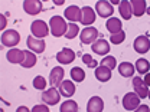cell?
Segmentation results:
<instances>
[{
  "mask_svg": "<svg viewBox=\"0 0 150 112\" xmlns=\"http://www.w3.org/2000/svg\"><path fill=\"white\" fill-rule=\"evenodd\" d=\"M42 3L39 0H25L23 1V10L28 13V15H39L42 12Z\"/></svg>",
  "mask_w": 150,
  "mask_h": 112,
  "instance_id": "15",
  "label": "cell"
},
{
  "mask_svg": "<svg viewBox=\"0 0 150 112\" xmlns=\"http://www.w3.org/2000/svg\"><path fill=\"white\" fill-rule=\"evenodd\" d=\"M95 18H97V12L95 9L90 7V6H84L82 7V24H85V27H90L95 22Z\"/></svg>",
  "mask_w": 150,
  "mask_h": 112,
  "instance_id": "17",
  "label": "cell"
},
{
  "mask_svg": "<svg viewBox=\"0 0 150 112\" xmlns=\"http://www.w3.org/2000/svg\"><path fill=\"white\" fill-rule=\"evenodd\" d=\"M98 29H95L93 26H90V27H85L82 32H81V35H79V39H81V42L82 43H87V45H93L95 40H98Z\"/></svg>",
  "mask_w": 150,
  "mask_h": 112,
  "instance_id": "10",
  "label": "cell"
},
{
  "mask_svg": "<svg viewBox=\"0 0 150 112\" xmlns=\"http://www.w3.org/2000/svg\"><path fill=\"white\" fill-rule=\"evenodd\" d=\"M110 3H111V4H118V6H120L121 1H118V0H112V1H110Z\"/></svg>",
  "mask_w": 150,
  "mask_h": 112,
  "instance_id": "40",
  "label": "cell"
},
{
  "mask_svg": "<svg viewBox=\"0 0 150 112\" xmlns=\"http://www.w3.org/2000/svg\"><path fill=\"white\" fill-rule=\"evenodd\" d=\"M49 29H51L52 36H65L67 30H68V22H65V19L62 16H52L49 20Z\"/></svg>",
  "mask_w": 150,
  "mask_h": 112,
  "instance_id": "1",
  "label": "cell"
},
{
  "mask_svg": "<svg viewBox=\"0 0 150 112\" xmlns=\"http://www.w3.org/2000/svg\"><path fill=\"white\" fill-rule=\"evenodd\" d=\"M42 101L46 105H56L61 101V93L58 91V88L51 86L48 91H43L42 92Z\"/></svg>",
  "mask_w": 150,
  "mask_h": 112,
  "instance_id": "8",
  "label": "cell"
},
{
  "mask_svg": "<svg viewBox=\"0 0 150 112\" xmlns=\"http://www.w3.org/2000/svg\"><path fill=\"white\" fill-rule=\"evenodd\" d=\"M118 74L123 78H134V72H136V66L130 63V62H121L118 65Z\"/></svg>",
  "mask_w": 150,
  "mask_h": 112,
  "instance_id": "22",
  "label": "cell"
},
{
  "mask_svg": "<svg viewBox=\"0 0 150 112\" xmlns=\"http://www.w3.org/2000/svg\"><path fill=\"white\" fill-rule=\"evenodd\" d=\"M104 101L100 96H91L87 104V112H103Z\"/></svg>",
  "mask_w": 150,
  "mask_h": 112,
  "instance_id": "19",
  "label": "cell"
},
{
  "mask_svg": "<svg viewBox=\"0 0 150 112\" xmlns=\"http://www.w3.org/2000/svg\"><path fill=\"white\" fill-rule=\"evenodd\" d=\"M20 42V33L15 29H6L3 33H1V45L6 46V48H16Z\"/></svg>",
  "mask_w": 150,
  "mask_h": 112,
  "instance_id": "2",
  "label": "cell"
},
{
  "mask_svg": "<svg viewBox=\"0 0 150 112\" xmlns=\"http://www.w3.org/2000/svg\"><path fill=\"white\" fill-rule=\"evenodd\" d=\"M58 91H59V93L64 96V98H71L72 95L75 93V83L74 80H62L61 82V85L58 86Z\"/></svg>",
  "mask_w": 150,
  "mask_h": 112,
  "instance_id": "16",
  "label": "cell"
},
{
  "mask_svg": "<svg viewBox=\"0 0 150 112\" xmlns=\"http://www.w3.org/2000/svg\"><path fill=\"white\" fill-rule=\"evenodd\" d=\"M16 112H32V109H29L28 106H25V105H22V106H19Z\"/></svg>",
  "mask_w": 150,
  "mask_h": 112,
  "instance_id": "37",
  "label": "cell"
},
{
  "mask_svg": "<svg viewBox=\"0 0 150 112\" xmlns=\"http://www.w3.org/2000/svg\"><path fill=\"white\" fill-rule=\"evenodd\" d=\"M133 112H150V108L147 105H140L136 111H133Z\"/></svg>",
  "mask_w": 150,
  "mask_h": 112,
  "instance_id": "36",
  "label": "cell"
},
{
  "mask_svg": "<svg viewBox=\"0 0 150 112\" xmlns=\"http://www.w3.org/2000/svg\"><path fill=\"white\" fill-rule=\"evenodd\" d=\"M64 18L67 19L69 23H76V22H82V9H79L78 6H68L64 12Z\"/></svg>",
  "mask_w": 150,
  "mask_h": 112,
  "instance_id": "7",
  "label": "cell"
},
{
  "mask_svg": "<svg viewBox=\"0 0 150 112\" xmlns=\"http://www.w3.org/2000/svg\"><path fill=\"white\" fill-rule=\"evenodd\" d=\"M143 80H144V83H146L147 86H150V72L147 75H144V79H143Z\"/></svg>",
  "mask_w": 150,
  "mask_h": 112,
  "instance_id": "38",
  "label": "cell"
},
{
  "mask_svg": "<svg viewBox=\"0 0 150 112\" xmlns=\"http://www.w3.org/2000/svg\"><path fill=\"white\" fill-rule=\"evenodd\" d=\"M133 89H134V92L140 96V99L149 98L150 89H149V86L144 83L143 78H140V76H134L133 78Z\"/></svg>",
  "mask_w": 150,
  "mask_h": 112,
  "instance_id": "6",
  "label": "cell"
},
{
  "mask_svg": "<svg viewBox=\"0 0 150 112\" xmlns=\"http://www.w3.org/2000/svg\"><path fill=\"white\" fill-rule=\"evenodd\" d=\"M121 104H123V108H124L126 111H136V109L142 105V104H140V96L136 92L126 93V95L123 96Z\"/></svg>",
  "mask_w": 150,
  "mask_h": 112,
  "instance_id": "4",
  "label": "cell"
},
{
  "mask_svg": "<svg viewBox=\"0 0 150 112\" xmlns=\"http://www.w3.org/2000/svg\"><path fill=\"white\" fill-rule=\"evenodd\" d=\"M124 39H126V33H124V30H121L120 33L111 35L110 36V42H111L112 45H121L124 42Z\"/></svg>",
  "mask_w": 150,
  "mask_h": 112,
  "instance_id": "33",
  "label": "cell"
},
{
  "mask_svg": "<svg viewBox=\"0 0 150 112\" xmlns=\"http://www.w3.org/2000/svg\"><path fill=\"white\" fill-rule=\"evenodd\" d=\"M95 12L100 18L104 19H110L112 18V13H114V7L110 1L107 0H100L95 3Z\"/></svg>",
  "mask_w": 150,
  "mask_h": 112,
  "instance_id": "5",
  "label": "cell"
},
{
  "mask_svg": "<svg viewBox=\"0 0 150 112\" xmlns=\"http://www.w3.org/2000/svg\"><path fill=\"white\" fill-rule=\"evenodd\" d=\"M59 112H78V104L72 99H68V101L61 104Z\"/></svg>",
  "mask_w": 150,
  "mask_h": 112,
  "instance_id": "27",
  "label": "cell"
},
{
  "mask_svg": "<svg viewBox=\"0 0 150 112\" xmlns=\"http://www.w3.org/2000/svg\"><path fill=\"white\" fill-rule=\"evenodd\" d=\"M134 66H136V71H137L140 75H147L149 74V69H150V62L147 59L140 57V59L136 60Z\"/></svg>",
  "mask_w": 150,
  "mask_h": 112,
  "instance_id": "26",
  "label": "cell"
},
{
  "mask_svg": "<svg viewBox=\"0 0 150 112\" xmlns=\"http://www.w3.org/2000/svg\"><path fill=\"white\" fill-rule=\"evenodd\" d=\"M56 60L61 65H69L75 60V52L69 48H64L62 50H59L56 53Z\"/></svg>",
  "mask_w": 150,
  "mask_h": 112,
  "instance_id": "13",
  "label": "cell"
},
{
  "mask_svg": "<svg viewBox=\"0 0 150 112\" xmlns=\"http://www.w3.org/2000/svg\"><path fill=\"white\" fill-rule=\"evenodd\" d=\"M36 53H33L32 50H25V60H23V63H22V68H25V69H30V68H33L35 65H36Z\"/></svg>",
  "mask_w": 150,
  "mask_h": 112,
  "instance_id": "25",
  "label": "cell"
},
{
  "mask_svg": "<svg viewBox=\"0 0 150 112\" xmlns=\"http://www.w3.org/2000/svg\"><path fill=\"white\" fill-rule=\"evenodd\" d=\"M26 45H28V49L32 50L33 53H42L45 50V40L43 39H38L35 36H28L26 39Z\"/></svg>",
  "mask_w": 150,
  "mask_h": 112,
  "instance_id": "11",
  "label": "cell"
},
{
  "mask_svg": "<svg viewBox=\"0 0 150 112\" xmlns=\"http://www.w3.org/2000/svg\"><path fill=\"white\" fill-rule=\"evenodd\" d=\"M32 112H49V108H48L46 104H43V105H35L32 108Z\"/></svg>",
  "mask_w": 150,
  "mask_h": 112,
  "instance_id": "34",
  "label": "cell"
},
{
  "mask_svg": "<svg viewBox=\"0 0 150 112\" xmlns=\"http://www.w3.org/2000/svg\"><path fill=\"white\" fill-rule=\"evenodd\" d=\"M71 79L76 82V83H79V82H82L84 79H85V72H84V69L82 68H78V66H75L71 69Z\"/></svg>",
  "mask_w": 150,
  "mask_h": 112,
  "instance_id": "28",
  "label": "cell"
},
{
  "mask_svg": "<svg viewBox=\"0 0 150 112\" xmlns=\"http://www.w3.org/2000/svg\"><path fill=\"white\" fill-rule=\"evenodd\" d=\"M105 27H107V30L111 35L120 33L123 30V22L118 18H110V19H107V22H105Z\"/></svg>",
  "mask_w": 150,
  "mask_h": 112,
  "instance_id": "21",
  "label": "cell"
},
{
  "mask_svg": "<svg viewBox=\"0 0 150 112\" xmlns=\"http://www.w3.org/2000/svg\"><path fill=\"white\" fill-rule=\"evenodd\" d=\"M78 35H81L78 24L76 23H68V30H67L65 37L67 39H75V36H78Z\"/></svg>",
  "mask_w": 150,
  "mask_h": 112,
  "instance_id": "30",
  "label": "cell"
},
{
  "mask_svg": "<svg viewBox=\"0 0 150 112\" xmlns=\"http://www.w3.org/2000/svg\"><path fill=\"white\" fill-rule=\"evenodd\" d=\"M95 78L98 82H107L111 79V69L105 68V66H98L95 69Z\"/></svg>",
  "mask_w": 150,
  "mask_h": 112,
  "instance_id": "24",
  "label": "cell"
},
{
  "mask_svg": "<svg viewBox=\"0 0 150 112\" xmlns=\"http://www.w3.org/2000/svg\"><path fill=\"white\" fill-rule=\"evenodd\" d=\"M33 88L36 91H45V88H46V79L42 75L35 76V79H33Z\"/></svg>",
  "mask_w": 150,
  "mask_h": 112,
  "instance_id": "31",
  "label": "cell"
},
{
  "mask_svg": "<svg viewBox=\"0 0 150 112\" xmlns=\"http://www.w3.org/2000/svg\"><path fill=\"white\" fill-rule=\"evenodd\" d=\"M146 13H149L150 15V7H147V12H146Z\"/></svg>",
  "mask_w": 150,
  "mask_h": 112,
  "instance_id": "41",
  "label": "cell"
},
{
  "mask_svg": "<svg viewBox=\"0 0 150 112\" xmlns=\"http://www.w3.org/2000/svg\"><path fill=\"white\" fill-rule=\"evenodd\" d=\"M91 49L95 55L98 56H107L110 53V43L105 39H98L91 45Z\"/></svg>",
  "mask_w": 150,
  "mask_h": 112,
  "instance_id": "12",
  "label": "cell"
},
{
  "mask_svg": "<svg viewBox=\"0 0 150 112\" xmlns=\"http://www.w3.org/2000/svg\"><path fill=\"white\" fill-rule=\"evenodd\" d=\"M30 32H32V36L38 37V39H43L49 35L51 29L43 20H33L30 24Z\"/></svg>",
  "mask_w": 150,
  "mask_h": 112,
  "instance_id": "3",
  "label": "cell"
},
{
  "mask_svg": "<svg viewBox=\"0 0 150 112\" xmlns=\"http://www.w3.org/2000/svg\"><path fill=\"white\" fill-rule=\"evenodd\" d=\"M149 99H150V92H149Z\"/></svg>",
  "mask_w": 150,
  "mask_h": 112,
  "instance_id": "42",
  "label": "cell"
},
{
  "mask_svg": "<svg viewBox=\"0 0 150 112\" xmlns=\"http://www.w3.org/2000/svg\"><path fill=\"white\" fill-rule=\"evenodd\" d=\"M82 62L87 65V68H93V69H97L98 68V62L93 59V56L88 55V53H85V55H82Z\"/></svg>",
  "mask_w": 150,
  "mask_h": 112,
  "instance_id": "32",
  "label": "cell"
},
{
  "mask_svg": "<svg viewBox=\"0 0 150 112\" xmlns=\"http://www.w3.org/2000/svg\"><path fill=\"white\" fill-rule=\"evenodd\" d=\"M64 76H65L64 68H61V66L52 68V71H51V74H49V83H51V86L58 88V86L61 85V82L64 80Z\"/></svg>",
  "mask_w": 150,
  "mask_h": 112,
  "instance_id": "14",
  "label": "cell"
},
{
  "mask_svg": "<svg viewBox=\"0 0 150 112\" xmlns=\"http://www.w3.org/2000/svg\"><path fill=\"white\" fill-rule=\"evenodd\" d=\"M130 3H131V7H133V15L136 18H140V16H143L147 12L146 0H130Z\"/></svg>",
  "mask_w": 150,
  "mask_h": 112,
  "instance_id": "20",
  "label": "cell"
},
{
  "mask_svg": "<svg viewBox=\"0 0 150 112\" xmlns=\"http://www.w3.org/2000/svg\"><path fill=\"white\" fill-rule=\"evenodd\" d=\"M100 66H105V68H108V69H114V68H117V60H115V57L111 55H107L104 56L103 59H101V62H100Z\"/></svg>",
  "mask_w": 150,
  "mask_h": 112,
  "instance_id": "29",
  "label": "cell"
},
{
  "mask_svg": "<svg viewBox=\"0 0 150 112\" xmlns=\"http://www.w3.org/2000/svg\"><path fill=\"white\" fill-rule=\"evenodd\" d=\"M6 23H7V20H6V16L1 13L0 15V29L4 32V27H6Z\"/></svg>",
  "mask_w": 150,
  "mask_h": 112,
  "instance_id": "35",
  "label": "cell"
},
{
  "mask_svg": "<svg viewBox=\"0 0 150 112\" xmlns=\"http://www.w3.org/2000/svg\"><path fill=\"white\" fill-rule=\"evenodd\" d=\"M133 48L139 55H144L150 50V40L147 36H137L133 42Z\"/></svg>",
  "mask_w": 150,
  "mask_h": 112,
  "instance_id": "9",
  "label": "cell"
},
{
  "mask_svg": "<svg viewBox=\"0 0 150 112\" xmlns=\"http://www.w3.org/2000/svg\"><path fill=\"white\" fill-rule=\"evenodd\" d=\"M118 12L124 20H130L131 16H133V7H131L130 0H123L118 6Z\"/></svg>",
  "mask_w": 150,
  "mask_h": 112,
  "instance_id": "23",
  "label": "cell"
},
{
  "mask_svg": "<svg viewBox=\"0 0 150 112\" xmlns=\"http://www.w3.org/2000/svg\"><path fill=\"white\" fill-rule=\"evenodd\" d=\"M6 59L10 63H19V65H22L23 60H25V50H20L18 48H13V49H10L6 53Z\"/></svg>",
  "mask_w": 150,
  "mask_h": 112,
  "instance_id": "18",
  "label": "cell"
},
{
  "mask_svg": "<svg viewBox=\"0 0 150 112\" xmlns=\"http://www.w3.org/2000/svg\"><path fill=\"white\" fill-rule=\"evenodd\" d=\"M64 1L65 0H54V4L55 6H61V4H64Z\"/></svg>",
  "mask_w": 150,
  "mask_h": 112,
  "instance_id": "39",
  "label": "cell"
}]
</instances>
